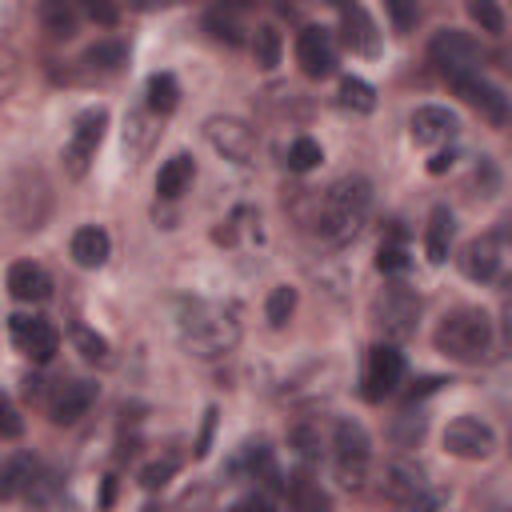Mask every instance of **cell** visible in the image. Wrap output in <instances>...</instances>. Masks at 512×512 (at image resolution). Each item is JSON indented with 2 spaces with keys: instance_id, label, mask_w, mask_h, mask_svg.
Masks as SVG:
<instances>
[{
  "instance_id": "cell-1",
  "label": "cell",
  "mask_w": 512,
  "mask_h": 512,
  "mask_svg": "<svg viewBox=\"0 0 512 512\" xmlns=\"http://www.w3.org/2000/svg\"><path fill=\"white\" fill-rule=\"evenodd\" d=\"M176 332L184 352L196 360H216L240 344V312L224 300H184L176 312Z\"/></svg>"
},
{
  "instance_id": "cell-2",
  "label": "cell",
  "mask_w": 512,
  "mask_h": 512,
  "mask_svg": "<svg viewBox=\"0 0 512 512\" xmlns=\"http://www.w3.org/2000/svg\"><path fill=\"white\" fill-rule=\"evenodd\" d=\"M372 208V184L364 176H340L336 184H328V192L316 204V236L332 248L348 244Z\"/></svg>"
},
{
  "instance_id": "cell-3",
  "label": "cell",
  "mask_w": 512,
  "mask_h": 512,
  "mask_svg": "<svg viewBox=\"0 0 512 512\" xmlns=\"http://www.w3.org/2000/svg\"><path fill=\"white\" fill-rule=\"evenodd\" d=\"M432 344H436V352H444L448 360L476 364V360H484L488 348H492V320H488L484 308L460 304V308L444 312V320H440L436 332H432Z\"/></svg>"
},
{
  "instance_id": "cell-4",
  "label": "cell",
  "mask_w": 512,
  "mask_h": 512,
  "mask_svg": "<svg viewBox=\"0 0 512 512\" xmlns=\"http://www.w3.org/2000/svg\"><path fill=\"white\" fill-rule=\"evenodd\" d=\"M384 496L396 504V512H436L444 504V492L416 460H392L384 468Z\"/></svg>"
},
{
  "instance_id": "cell-5",
  "label": "cell",
  "mask_w": 512,
  "mask_h": 512,
  "mask_svg": "<svg viewBox=\"0 0 512 512\" xmlns=\"http://www.w3.org/2000/svg\"><path fill=\"white\" fill-rule=\"evenodd\" d=\"M332 464H336V480L348 492H360L372 468V436L360 420H340L332 432Z\"/></svg>"
},
{
  "instance_id": "cell-6",
  "label": "cell",
  "mask_w": 512,
  "mask_h": 512,
  "mask_svg": "<svg viewBox=\"0 0 512 512\" xmlns=\"http://www.w3.org/2000/svg\"><path fill=\"white\" fill-rule=\"evenodd\" d=\"M104 128H108V108L92 104V108L76 112L72 132H68V144H64V152H60L64 172H68L72 180H80V176L88 172V164L96 160V148H100V140H104Z\"/></svg>"
},
{
  "instance_id": "cell-7",
  "label": "cell",
  "mask_w": 512,
  "mask_h": 512,
  "mask_svg": "<svg viewBox=\"0 0 512 512\" xmlns=\"http://www.w3.org/2000/svg\"><path fill=\"white\" fill-rule=\"evenodd\" d=\"M372 320L384 332V340H408L420 320V296L408 284H388L372 304Z\"/></svg>"
},
{
  "instance_id": "cell-8",
  "label": "cell",
  "mask_w": 512,
  "mask_h": 512,
  "mask_svg": "<svg viewBox=\"0 0 512 512\" xmlns=\"http://www.w3.org/2000/svg\"><path fill=\"white\" fill-rule=\"evenodd\" d=\"M428 60L444 72V80H460V76H476V64H480V44L460 32V28H440L432 40H428Z\"/></svg>"
},
{
  "instance_id": "cell-9",
  "label": "cell",
  "mask_w": 512,
  "mask_h": 512,
  "mask_svg": "<svg viewBox=\"0 0 512 512\" xmlns=\"http://www.w3.org/2000/svg\"><path fill=\"white\" fill-rule=\"evenodd\" d=\"M204 136L232 164H248L256 156V128L248 120H240V116H208L204 120Z\"/></svg>"
},
{
  "instance_id": "cell-10",
  "label": "cell",
  "mask_w": 512,
  "mask_h": 512,
  "mask_svg": "<svg viewBox=\"0 0 512 512\" xmlns=\"http://www.w3.org/2000/svg\"><path fill=\"white\" fill-rule=\"evenodd\" d=\"M404 380V356L392 344H376L364 360V376H360V396L380 404L384 396L396 392V384Z\"/></svg>"
},
{
  "instance_id": "cell-11",
  "label": "cell",
  "mask_w": 512,
  "mask_h": 512,
  "mask_svg": "<svg viewBox=\"0 0 512 512\" xmlns=\"http://www.w3.org/2000/svg\"><path fill=\"white\" fill-rule=\"evenodd\" d=\"M444 448L456 460H488L496 452V428L480 416H456L444 428Z\"/></svg>"
},
{
  "instance_id": "cell-12",
  "label": "cell",
  "mask_w": 512,
  "mask_h": 512,
  "mask_svg": "<svg viewBox=\"0 0 512 512\" xmlns=\"http://www.w3.org/2000/svg\"><path fill=\"white\" fill-rule=\"evenodd\" d=\"M8 336H12V344L32 360V364H48L52 356H56V348H60V332H56V324L52 320H44V316H8Z\"/></svg>"
},
{
  "instance_id": "cell-13",
  "label": "cell",
  "mask_w": 512,
  "mask_h": 512,
  "mask_svg": "<svg viewBox=\"0 0 512 512\" xmlns=\"http://www.w3.org/2000/svg\"><path fill=\"white\" fill-rule=\"evenodd\" d=\"M296 64L308 80H324L332 76L336 68V44H332V32L320 28V24H308L296 32Z\"/></svg>"
},
{
  "instance_id": "cell-14",
  "label": "cell",
  "mask_w": 512,
  "mask_h": 512,
  "mask_svg": "<svg viewBox=\"0 0 512 512\" xmlns=\"http://www.w3.org/2000/svg\"><path fill=\"white\" fill-rule=\"evenodd\" d=\"M452 88H456V96H464V104L476 108L480 120H488L492 128H504V124H508V96H504L496 84H488L480 72L452 80Z\"/></svg>"
},
{
  "instance_id": "cell-15",
  "label": "cell",
  "mask_w": 512,
  "mask_h": 512,
  "mask_svg": "<svg viewBox=\"0 0 512 512\" xmlns=\"http://www.w3.org/2000/svg\"><path fill=\"white\" fill-rule=\"evenodd\" d=\"M408 132H412V140H416L420 148H436V144L456 140L460 116H456L452 108H444V104H424V108H416V112L408 116Z\"/></svg>"
},
{
  "instance_id": "cell-16",
  "label": "cell",
  "mask_w": 512,
  "mask_h": 512,
  "mask_svg": "<svg viewBox=\"0 0 512 512\" xmlns=\"http://www.w3.org/2000/svg\"><path fill=\"white\" fill-rule=\"evenodd\" d=\"M96 396H100L96 380H64L52 392V400H48L52 424H76L80 416H88V408L96 404Z\"/></svg>"
},
{
  "instance_id": "cell-17",
  "label": "cell",
  "mask_w": 512,
  "mask_h": 512,
  "mask_svg": "<svg viewBox=\"0 0 512 512\" xmlns=\"http://www.w3.org/2000/svg\"><path fill=\"white\" fill-rule=\"evenodd\" d=\"M340 40L356 56H380V28L364 4H344L340 8Z\"/></svg>"
},
{
  "instance_id": "cell-18",
  "label": "cell",
  "mask_w": 512,
  "mask_h": 512,
  "mask_svg": "<svg viewBox=\"0 0 512 512\" xmlns=\"http://www.w3.org/2000/svg\"><path fill=\"white\" fill-rule=\"evenodd\" d=\"M8 292L20 304H40L52 296V276L36 260H16V264H8Z\"/></svg>"
},
{
  "instance_id": "cell-19",
  "label": "cell",
  "mask_w": 512,
  "mask_h": 512,
  "mask_svg": "<svg viewBox=\"0 0 512 512\" xmlns=\"http://www.w3.org/2000/svg\"><path fill=\"white\" fill-rule=\"evenodd\" d=\"M460 272L468 276V280H492L496 272H500V240L492 236V232H484V236H472L468 244H464V252H460Z\"/></svg>"
},
{
  "instance_id": "cell-20",
  "label": "cell",
  "mask_w": 512,
  "mask_h": 512,
  "mask_svg": "<svg viewBox=\"0 0 512 512\" xmlns=\"http://www.w3.org/2000/svg\"><path fill=\"white\" fill-rule=\"evenodd\" d=\"M68 252H72V260H76L80 268H100V264L108 260V252H112V240H108V232H104L100 224H84V228L72 232Z\"/></svg>"
},
{
  "instance_id": "cell-21",
  "label": "cell",
  "mask_w": 512,
  "mask_h": 512,
  "mask_svg": "<svg viewBox=\"0 0 512 512\" xmlns=\"http://www.w3.org/2000/svg\"><path fill=\"white\" fill-rule=\"evenodd\" d=\"M452 232H456L452 208H448V204H436V208L428 212V228H424V252H428V264H444V260H448Z\"/></svg>"
},
{
  "instance_id": "cell-22",
  "label": "cell",
  "mask_w": 512,
  "mask_h": 512,
  "mask_svg": "<svg viewBox=\"0 0 512 512\" xmlns=\"http://www.w3.org/2000/svg\"><path fill=\"white\" fill-rule=\"evenodd\" d=\"M40 476H44V472H40V464H36L32 452H12V456L4 460V484H0V492H4L8 500L28 496Z\"/></svg>"
},
{
  "instance_id": "cell-23",
  "label": "cell",
  "mask_w": 512,
  "mask_h": 512,
  "mask_svg": "<svg viewBox=\"0 0 512 512\" xmlns=\"http://www.w3.org/2000/svg\"><path fill=\"white\" fill-rule=\"evenodd\" d=\"M288 512H332V496L320 488V480L296 472L288 480Z\"/></svg>"
},
{
  "instance_id": "cell-24",
  "label": "cell",
  "mask_w": 512,
  "mask_h": 512,
  "mask_svg": "<svg viewBox=\"0 0 512 512\" xmlns=\"http://www.w3.org/2000/svg\"><path fill=\"white\" fill-rule=\"evenodd\" d=\"M192 176H196V164H192V156L188 152H176V156H168L164 164H160V176H156V192L164 196V200H176L188 184H192Z\"/></svg>"
},
{
  "instance_id": "cell-25",
  "label": "cell",
  "mask_w": 512,
  "mask_h": 512,
  "mask_svg": "<svg viewBox=\"0 0 512 512\" xmlns=\"http://www.w3.org/2000/svg\"><path fill=\"white\" fill-rule=\"evenodd\" d=\"M176 104H180V84H176V76H172V72H152V76H148V112L168 116Z\"/></svg>"
},
{
  "instance_id": "cell-26",
  "label": "cell",
  "mask_w": 512,
  "mask_h": 512,
  "mask_svg": "<svg viewBox=\"0 0 512 512\" xmlns=\"http://www.w3.org/2000/svg\"><path fill=\"white\" fill-rule=\"evenodd\" d=\"M280 48H284V36H280V28L276 24H260L256 32H252V60H256V68H276L280 64Z\"/></svg>"
},
{
  "instance_id": "cell-27",
  "label": "cell",
  "mask_w": 512,
  "mask_h": 512,
  "mask_svg": "<svg viewBox=\"0 0 512 512\" xmlns=\"http://www.w3.org/2000/svg\"><path fill=\"white\" fill-rule=\"evenodd\" d=\"M340 104L352 108V112H372L376 108V88L360 76H344L340 80Z\"/></svg>"
},
{
  "instance_id": "cell-28",
  "label": "cell",
  "mask_w": 512,
  "mask_h": 512,
  "mask_svg": "<svg viewBox=\"0 0 512 512\" xmlns=\"http://www.w3.org/2000/svg\"><path fill=\"white\" fill-rule=\"evenodd\" d=\"M292 312H296V288H288V284L272 288V292H268V304H264L268 324H272V328H284V324L292 320Z\"/></svg>"
},
{
  "instance_id": "cell-29",
  "label": "cell",
  "mask_w": 512,
  "mask_h": 512,
  "mask_svg": "<svg viewBox=\"0 0 512 512\" xmlns=\"http://www.w3.org/2000/svg\"><path fill=\"white\" fill-rule=\"evenodd\" d=\"M232 472H248V476H272V456H268L264 440L244 444V448H240V456L232 460Z\"/></svg>"
},
{
  "instance_id": "cell-30",
  "label": "cell",
  "mask_w": 512,
  "mask_h": 512,
  "mask_svg": "<svg viewBox=\"0 0 512 512\" xmlns=\"http://www.w3.org/2000/svg\"><path fill=\"white\" fill-rule=\"evenodd\" d=\"M124 44L120 40H96L88 52H84V60L92 64V68H100V72H116L120 64H124Z\"/></svg>"
},
{
  "instance_id": "cell-31",
  "label": "cell",
  "mask_w": 512,
  "mask_h": 512,
  "mask_svg": "<svg viewBox=\"0 0 512 512\" xmlns=\"http://www.w3.org/2000/svg\"><path fill=\"white\" fill-rule=\"evenodd\" d=\"M324 160V152H320V144L312 140V136H296L292 140V148H288V168L292 172H308V168H316Z\"/></svg>"
},
{
  "instance_id": "cell-32",
  "label": "cell",
  "mask_w": 512,
  "mask_h": 512,
  "mask_svg": "<svg viewBox=\"0 0 512 512\" xmlns=\"http://www.w3.org/2000/svg\"><path fill=\"white\" fill-rule=\"evenodd\" d=\"M40 20H44V28L52 36H72L76 32V12L68 4H44L40 8Z\"/></svg>"
},
{
  "instance_id": "cell-33",
  "label": "cell",
  "mask_w": 512,
  "mask_h": 512,
  "mask_svg": "<svg viewBox=\"0 0 512 512\" xmlns=\"http://www.w3.org/2000/svg\"><path fill=\"white\" fill-rule=\"evenodd\" d=\"M468 16L480 24V32H488V36H500L504 32V12L492 4V0H472L468 4Z\"/></svg>"
},
{
  "instance_id": "cell-34",
  "label": "cell",
  "mask_w": 512,
  "mask_h": 512,
  "mask_svg": "<svg viewBox=\"0 0 512 512\" xmlns=\"http://www.w3.org/2000/svg\"><path fill=\"white\" fill-rule=\"evenodd\" d=\"M152 116H156V112H132V116H128L124 140L132 136V152H148V148H152V140H156V128H148Z\"/></svg>"
},
{
  "instance_id": "cell-35",
  "label": "cell",
  "mask_w": 512,
  "mask_h": 512,
  "mask_svg": "<svg viewBox=\"0 0 512 512\" xmlns=\"http://www.w3.org/2000/svg\"><path fill=\"white\" fill-rule=\"evenodd\" d=\"M376 268H380L384 276H400V272L408 268V248H404L400 240H384L380 252H376Z\"/></svg>"
},
{
  "instance_id": "cell-36",
  "label": "cell",
  "mask_w": 512,
  "mask_h": 512,
  "mask_svg": "<svg viewBox=\"0 0 512 512\" xmlns=\"http://www.w3.org/2000/svg\"><path fill=\"white\" fill-rule=\"evenodd\" d=\"M72 340H76V348H80L88 360H108V340H104V336H96L92 328L72 324Z\"/></svg>"
},
{
  "instance_id": "cell-37",
  "label": "cell",
  "mask_w": 512,
  "mask_h": 512,
  "mask_svg": "<svg viewBox=\"0 0 512 512\" xmlns=\"http://www.w3.org/2000/svg\"><path fill=\"white\" fill-rule=\"evenodd\" d=\"M172 472H176V460H172V456L152 460V464H144V468H140V484H144L148 492H156V488H164V484L172 480Z\"/></svg>"
},
{
  "instance_id": "cell-38",
  "label": "cell",
  "mask_w": 512,
  "mask_h": 512,
  "mask_svg": "<svg viewBox=\"0 0 512 512\" xmlns=\"http://www.w3.org/2000/svg\"><path fill=\"white\" fill-rule=\"evenodd\" d=\"M288 444H292L304 460H316V456H320V436H316L312 428H292V432H288Z\"/></svg>"
},
{
  "instance_id": "cell-39",
  "label": "cell",
  "mask_w": 512,
  "mask_h": 512,
  "mask_svg": "<svg viewBox=\"0 0 512 512\" xmlns=\"http://www.w3.org/2000/svg\"><path fill=\"white\" fill-rule=\"evenodd\" d=\"M500 332H504V348L512 352V276H504L500 284Z\"/></svg>"
},
{
  "instance_id": "cell-40",
  "label": "cell",
  "mask_w": 512,
  "mask_h": 512,
  "mask_svg": "<svg viewBox=\"0 0 512 512\" xmlns=\"http://www.w3.org/2000/svg\"><path fill=\"white\" fill-rule=\"evenodd\" d=\"M228 512H276V504L268 492H244Z\"/></svg>"
},
{
  "instance_id": "cell-41",
  "label": "cell",
  "mask_w": 512,
  "mask_h": 512,
  "mask_svg": "<svg viewBox=\"0 0 512 512\" xmlns=\"http://www.w3.org/2000/svg\"><path fill=\"white\" fill-rule=\"evenodd\" d=\"M444 384H448L444 376H420V380H412V388H408V404H416V400H424V396L440 392Z\"/></svg>"
},
{
  "instance_id": "cell-42",
  "label": "cell",
  "mask_w": 512,
  "mask_h": 512,
  "mask_svg": "<svg viewBox=\"0 0 512 512\" xmlns=\"http://www.w3.org/2000/svg\"><path fill=\"white\" fill-rule=\"evenodd\" d=\"M208 28H212V36H216V40L240 44V32H236V24H232V20H224L220 12H212V16H208Z\"/></svg>"
},
{
  "instance_id": "cell-43",
  "label": "cell",
  "mask_w": 512,
  "mask_h": 512,
  "mask_svg": "<svg viewBox=\"0 0 512 512\" xmlns=\"http://www.w3.org/2000/svg\"><path fill=\"white\" fill-rule=\"evenodd\" d=\"M212 428H216V408H208L204 412V428H200V436H196V448H192V456L200 460V456H208V444H212Z\"/></svg>"
},
{
  "instance_id": "cell-44",
  "label": "cell",
  "mask_w": 512,
  "mask_h": 512,
  "mask_svg": "<svg viewBox=\"0 0 512 512\" xmlns=\"http://www.w3.org/2000/svg\"><path fill=\"white\" fill-rule=\"evenodd\" d=\"M388 16L396 20V28H400V32L416 24V8H404V4H388Z\"/></svg>"
},
{
  "instance_id": "cell-45",
  "label": "cell",
  "mask_w": 512,
  "mask_h": 512,
  "mask_svg": "<svg viewBox=\"0 0 512 512\" xmlns=\"http://www.w3.org/2000/svg\"><path fill=\"white\" fill-rule=\"evenodd\" d=\"M4 436H8V440H16V436H20V412H16V404H12V400H4Z\"/></svg>"
},
{
  "instance_id": "cell-46",
  "label": "cell",
  "mask_w": 512,
  "mask_h": 512,
  "mask_svg": "<svg viewBox=\"0 0 512 512\" xmlns=\"http://www.w3.org/2000/svg\"><path fill=\"white\" fill-rule=\"evenodd\" d=\"M88 16L100 24H116V8H108V4H88Z\"/></svg>"
},
{
  "instance_id": "cell-47",
  "label": "cell",
  "mask_w": 512,
  "mask_h": 512,
  "mask_svg": "<svg viewBox=\"0 0 512 512\" xmlns=\"http://www.w3.org/2000/svg\"><path fill=\"white\" fill-rule=\"evenodd\" d=\"M452 160H456L452 152H436V156L428 160V172H432V176H440V172H448V168H452Z\"/></svg>"
},
{
  "instance_id": "cell-48",
  "label": "cell",
  "mask_w": 512,
  "mask_h": 512,
  "mask_svg": "<svg viewBox=\"0 0 512 512\" xmlns=\"http://www.w3.org/2000/svg\"><path fill=\"white\" fill-rule=\"evenodd\" d=\"M116 500V476H104V492H100V508H112Z\"/></svg>"
},
{
  "instance_id": "cell-49",
  "label": "cell",
  "mask_w": 512,
  "mask_h": 512,
  "mask_svg": "<svg viewBox=\"0 0 512 512\" xmlns=\"http://www.w3.org/2000/svg\"><path fill=\"white\" fill-rule=\"evenodd\" d=\"M144 512H164V508L160 504H144Z\"/></svg>"
}]
</instances>
